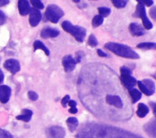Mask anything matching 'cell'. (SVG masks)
I'll list each match as a JSON object with an SVG mask.
<instances>
[{
    "label": "cell",
    "mask_w": 156,
    "mask_h": 138,
    "mask_svg": "<svg viewBox=\"0 0 156 138\" xmlns=\"http://www.w3.org/2000/svg\"><path fill=\"white\" fill-rule=\"evenodd\" d=\"M104 21L103 18L101 15H96L92 19L91 24L94 28H96L102 24Z\"/></svg>",
    "instance_id": "23"
},
{
    "label": "cell",
    "mask_w": 156,
    "mask_h": 138,
    "mask_svg": "<svg viewBox=\"0 0 156 138\" xmlns=\"http://www.w3.org/2000/svg\"><path fill=\"white\" fill-rule=\"evenodd\" d=\"M113 5L118 9L124 7L127 2V0H111Z\"/></svg>",
    "instance_id": "25"
},
{
    "label": "cell",
    "mask_w": 156,
    "mask_h": 138,
    "mask_svg": "<svg viewBox=\"0 0 156 138\" xmlns=\"http://www.w3.org/2000/svg\"><path fill=\"white\" fill-rule=\"evenodd\" d=\"M78 111V109L76 107H71L69 109H68V112L71 114H76Z\"/></svg>",
    "instance_id": "38"
},
{
    "label": "cell",
    "mask_w": 156,
    "mask_h": 138,
    "mask_svg": "<svg viewBox=\"0 0 156 138\" xmlns=\"http://www.w3.org/2000/svg\"><path fill=\"white\" fill-rule=\"evenodd\" d=\"M22 114L16 116V119L19 120H22L25 122H28L30 120L33 112L29 109H23L21 111Z\"/></svg>",
    "instance_id": "17"
},
{
    "label": "cell",
    "mask_w": 156,
    "mask_h": 138,
    "mask_svg": "<svg viewBox=\"0 0 156 138\" xmlns=\"http://www.w3.org/2000/svg\"><path fill=\"white\" fill-rule=\"evenodd\" d=\"M11 89L6 85L0 86V102L2 103H6L10 98Z\"/></svg>",
    "instance_id": "12"
},
{
    "label": "cell",
    "mask_w": 156,
    "mask_h": 138,
    "mask_svg": "<svg viewBox=\"0 0 156 138\" xmlns=\"http://www.w3.org/2000/svg\"><path fill=\"white\" fill-rule=\"evenodd\" d=\"M5 19H6L5 15L1 10H0V26L3 24L5 22Z\"/></svg>",
    "instance_id": "33"
},
{
    "label": "cell",
    "mask_w": 156,
    "mask_h": 138,
    "mask_svg": "<svg viewBox=\"0 0 156 138\" xmlns=\"http://www.w3.org/2000/svg\"><path fill=\"white\" fill-rule=\"evenodd\" d=\"M80 0H73V1L74 2H75V3H78V2H80Z\"/></svg>",
    "instance_id": "43"
},
{
    "label": "cell",
    "mask_w": 156,
    "mask_h": 138,
    "mask_svg": "<svg viewBox=\"0 0 156 138\" xmlns=\"http://www.w3.org/2000/svg\"><path fill=\"white\" fill-rule=\"evenodd\" d=\"M70 100V96L69 95H66L61 100V105L63 108H66L67 106V103L68 101Z\"/></svg>",
    "instance_id": "31"
},
{
    "label": "cell",
    "mask_w": 156,
    "mask_h": 138,
    "mask_svg": "<svg viewBox=\"0 0 156 138\" xmlns=\"http://www.w3.org/2000/svg\"><path fill=\"white\" fill-rule=\"evenodd\" d=\"M62 27L66 32L69 33L79 42H82L86 35V30L85 28L73 25L68 21H65L62 23Z\"/></svg>",
    "instance_id": "3"
},
{
    "label": "cell",
    "mask_w": 156,
    "mask_h": 138,
    "mask_svg": "<svg viewBox=\"0 0 156 138\" xmlns=\"http://www.w3.org/2000/svg\"><path fill=\"white\" fill-rule=\"evenodd\" d=\"M149 13H150V15L154 19H155V18H156V12H155V7H152L150 11H149Z\"/></svg>",
    "instance_id": "34"
},
{
    "label": "cell",
    "mask_w": 156,
    "mask_h": 138,
    "mask_svg": "<svg viewBox=\"0 0 156 138\" xmlns=\"http://www.w3.org/2000/svg\"><path fill=\"white\" fill-rule=\"evenodd\" d=\"M119 79L122 85L128 90L133 88L136 84V80L131 75L121 74Z\"/></svg>",
    "instance_id": "10"
},
{
    "label": "cell",
    "mask_w": 156,
    "mask_h": 138,
    "mask_svg": "<svg viewBox=\"0 0 156 138\" xmlns=\"http://www.w3.org/2000/svg\"><path fill=\"white\" fill-rule=\"evenodd\" d=\"M33 47H34V50L35 51L37 49H41L43 51H44V52L45 53V54L47 56H49L50 54V52L49 50L47 48V47L40 40H36L34 41V44H33Z\"/></svg>",
    "instance_id": "21"
},
{
    "label": "cell",
    "mask_w": 156,
    "mask_h": 138,
    "mask_svg": "<svg viewBox=\"0 0 156 138\" xmlns=\"http://www.w3.org/2000/svg\"><path fill=\"white\" fill-rule=\"evenodd\" d=\"M98 10L99 13L100 14L99 15H101L102 18L108 16L110 15V12H111L110 9L108 8V7H98Z\"/></svg>",
    "instance_id": "24"
},
{
    "label": "cell",
    "mask_w": 156,
    "mask_h": 138,
    "mask_svg": "<svg viewBox=\"0 0 156 138\" xmlns=\"http://www.w3.org/2000/svg\"><path fill=\"white\" fill-rule=\"evenodd\" d=\"M97 53L101 57H108V55L106 53H105L104 52H103L102 50H101L99 49H98L97 50Z\"/></svg>",
    "instance_id": "35"
},
{
    "label": "cell",
    "mask_w": 156,
    "mask_h": 138,
    "mask_svg": "<svg viewBox=\"0 0 156 138\" xmlns=\"http://www.w3.org/2000/svg\"><path fill=\"white\" fill-rule=\"evenodd\" d=\"M3 80H4V74L2 70L0 69V84L3 81Z\"/></svg>",
    "instance_id": "41"
},
{
    "label": "cell",
    "mask_w": 156,
    "mask_h": 138,
    "mask_svg": "<svg viewBox=\"0 0 156 138\" xmlns=\"http://www.w3.org/2000/svg\"><path fill=\"white\" fill-rule=\"evenodd\" d=\"M9 2V0H0V7H2L8 4Z\"/></svg>",
    "instance_id": "39"
},
{
    "label": "cell",
    "mask_w": 156,
    "mask_h": 138,
    "mask_svg": "<svg viewBox=\"0 0 156 138\" xmlns=\"http://www.w3.org/2000/svg\"><path fill=\"white\" fill-rule=\"evenodd\" d=\"M88 44L91 47H95L98 45V41L96 40V38L95 37V36L93 34H91L89 36L88 40Z\"/></svg>",
    "instance_id": "26"
},
{
    "label": "cell",
    "mask_w": 156,
    "mask_h": 138,
    "mask_svg": "<svg viewBox=\"0 0 156 138\" xmlns=\"http://www.w3.org/2000/svg\"><path fill=\"white\" fill-rule=\"evenodd\" d=\"M145 132L151 137L155 138L156 136V121L155 119H152L149 122L145 124L144 126Z\"/></svg>",
    "instance_id": "13"
},
{
    "label": "cell",
    "mask_w": 156,
    "mask_h": 138,
    "mask_svg": "<svg viewBox=\"0 0 156 138\" xmlns=\"http://www.w3.org/2000/svg\"><path fill=\"white\" fill-rule=\"evenodd\" d=\"M46 136L48 138H64L65 130L60 126H51L46 129Z\"/></svg>",
    "instance_id": "7"
},
{
    "label": "cell",
    "mask_w": 156,
    "mask_h": 138,
    "mask_svg": "<svg viewBox=\"0 0 156 138\" xmlns=\"http://www.w3.org/2000/svg\"><path fill=\"white\" fill-rule=\"evenodd\" d=\"M63 15L64 12L62 9L55 4L48 5L44 13L45 18L53 23H57Z\"/></svg>",
    "instance_id": "4"
},
{
    "label": "cell",
    "mask_w": 156,
    "mask_h": 138,
    "mask_svg": "<svg viewBox=\"0 0 156 138\" xmlns=\"http://www.w3.org/2000/svg\"><path fill=\"white\" fill-rule=\"evenodd\" d=\"M149 109L146 105H145L143 103H140L138 105L137 111L136 113L139 117L140 118L144 117L149 113Z\"/></svg>",
    "instance_id": "18"
},
{
    "label": "cell",
    "mask_w": 156,
    "mask_h": 138,
    "mask_svg": "<svg viewBox=\"0 0 156 138\" xmlns=\"http://www.w3.org/2000/svg\"><path fill=\"white\" fill-rule=\"evenodd\" d=\"M129 29L131 35L133 36H139L144 34V30L141 25L135 22L131 23L129 25Z\"/></svg>",
    "instance_id": "15"
},
{
    "label": "cell",
    "mask_w": 156,
    "mask_h": 138,
    "mask_svg": "<svg viewBox=\"0 0 156 138\" xmlns=\"http://www.w3.org/2000/svg\"><path fill=\"white\" fill-rule=\"evenodd\" d=\"M41 19L40 10L36 8H32L29 12V23L32 27L37 26Z\"/></svg>",
    "instance_id": "11"
},
{
    "label": "cell",
    "mask_w": 156,
    "mask_h": 138,
    "mask_svg": "<svg viewBox=\"0 0 156 138\" xmlns=\"http://www.w3.org/2000/svg\"><path fill=\"white\" fill-rule=\"evenodd\" d=\"M137 84L140 91L146 95H152L155 92V83L150 79H144L141 81H138Z\"/></svg>",
    "instance_id": "6"
},
{
    "label": "cell",
    "mask_w": 156,
    "mask_h": 138,
    "mask_svg": "<svg viewBox=\"0 0 156 138\" xmlns=\"http://www.w3.org/2000/svg\"><path fill=\"white\" fill-rule=\"evenodd\" d=\"M4 67L12 74H15L20 70V64L19 61L12 58L7 60L4 63Z\"/></svg>",
    "instance_id": "9"
},
{
    "label": "cell",
    "mask_w": 156,
    "mask_h": 138,
    "mask_svg": "<svg viewBox=\"0 0 156 138\" xmlns=\"http://www.w3.org/2000/svg\"><path fill=\"white\" fill-rule=\"evenodd\" d=\"M60 33L59 30L56 29L47 27L44 28L40 33V35L43 38H54L57 36Z\"/></svg>",
    "instance_id": "14"
},
{
    "label": "cell",
    "mask_w": 156,
    "mask_h": 138,
    "mask_svg": "<svg viewBox=\"0 0 156 138\" xmlns=\"http://www.w3.org/2000/svg\"><path fill=\"white\" fill-rule=\"evenodd\" d=\"M129 91V94L131 98V103L132 104L135 103L141 98V93L138 89L135 88H132Z\"/></svg>",
    "instance_id": "19"
},
{
    "label": "cell",
    "mask_w": 156,
    "mask_h": 138,
    "mask_svg": "<svg viewBox=\"0 0 156 138\" xmlns=\"http://www.w3.org/2000/svg\"><path fill=\"white\" fill-rule=\"evenodd\" d=\"M133 16L134 17L140 18L142 19L143 24L145 29L149 30L152 28L153 27L152 23L149 21V19L146 16L145 7L144 5L138 3V4L136 7V10Z\"/></svg>",
    "instance_id": "5"
},
{
    "label": "cell",
    "mask_w": 156,
    "mask_h": 138,
    "mask_svg": "<svg viewBox=\"0 0 156 138\" xmlns=\"http://www.w3.org/2000/svg\"><path fill=\"white\" fill-rule=\"evenodd\" d=\"M8 133L4 131H0V138H6Z\"/></svg>",
    "instance_id": "40"
},
{
    "label": "cell",
    "mask_w": 156,
    "mask_h": 138,
    "mask_svg": "<svg viewBox=\"0 0 156 138\" xmlns=\"http://www.w3.org/2000/svg\"><path fill=\"white\" fill-rule=\"evenodd\" d=\"M76 138H144L126 129L96 122L82 125Z\"/></svg>",
    "instance_id": "1"
},
{
    "label": "cell",
    "mask_w": 156,
    "mask_h": 138,
    "mask_svg": "<svg viewBox=\"0 0 156 138\" xmlns=\"http://www.w3.org/2000/svg\"><path fill=\"white\" fill-rule=\"evenodd\" d=\"M32 5L37 9H43L44 8V5L41 1V0H30Z\"/></svg>",
    "instance_id": "27"
},
{
    "label": "cell",
    "mask_w": 156,
    "mask_h": 138,
    "mask_svg": "<svg viewBox=\"0 0 156 138\" xmlns=\"http://www.w3.org/2000/svg\"><path fill=\"white\" fill-rule=\"evenodd\" d=\"M120 73H121V74L131 75L132 74V71L128 67L123 66H121L120 67Z\"/></svg>",
    "instance_id": "29"
},
{
    "label": "cell",
    "mask_w": 156,
    "mask_h": 138,
    "mask_svg": "<svg viewBox=\"0 0 156 138\" xmlns=\"http://www.w3.org/2000/svg\"><path fill=\"white\" fill-rule=\"evenodd\" d=\"M136 47L141 49H155L156 48V44L151 42L140 43L137 44Z\"/></svg>",
    "instance_id": "22"
},
{
    "label": "cell",
    "mask_w": 156,
    "mask_h": 138,
    "mask_svg": "<svg viewBox=\"0 0 156 138\" xmlns=\"http://www.w3.org/2000/svg\"><path fill=\"white\" fill-rule=\"evenodd\" d=\"M67 104L70 107H76V105H77L76 102L74 100H69Z\"/></svg>",
    "instance_id": "37"
},
{
    "label": "cell",
    "mask_w": 156,
    "mask_h": 138,
    "mask_svg": "<svg viewBox=\"0 0 156 138\" xmlns=\"http://www.w3.org/2000/svg\"><path fill=\"white\" fill-rule=\"evenodd\" d=\"M84 56V53L82 51H77L76 52V58H75V60L76 61L77 63H80L81 61V60L82 59V58Z\"/></svg>",
    "instance_id": "30"
},
{
    "label": "cell",
    "mask_w": 156,
    "mask_h": 138,
    "mask_svg": "<svg viewBox=\"0 0 156 138\" xmlns=\"http://www.w3.org/2000/svg\"><path fill=\"white\" fill-rule=\"evenodd\" d=\"M18 7L20 13L23 16L27 15L30 10V5L27 0H19L18 2Z\"/></svg>",
    "instance_id": "16"
},
{
    "label": "cell",
    "mask_w": 156,
    "mask_h": 138,
    "mask_svg": "<svg viewBox=\"0 0 156 138\" xmlns=\"http://www.w3.org/2000/svg\"><path fill=\"white\" fill-rule=\"evenodd\" d=\"M104 47L119 57L130 59H138L140 58L139 55L127 45L118 43L108 42L105 44Z\"/></svg>",
    "instance_id": "2"
},
{
    "label": "cell",
    "mask_w": 156,
    "mask_h": 138,
    "mask_svg": "<svg viewBox=\"0 0 156 138\" xmlns=\"http://www.w3.org/2000/svg\"><path fill=\"white\" fill-rule=\"evenodd\" d=\"M149 105H150V106L151 107V108L152 109L154 114L155 116V114H156V104H155V103L154 102H150Z\"/></svg>",
    "instance_id": "36"
},
{
    "label": "cell",
    "mask_w": 156,
    "mask_h": 138,
    "mask_svg": "<svg viewBox=\"0 0 156 138\" xmlns=\"http://www.w3.org/2000/svg\"><path fill=\"white\" fill-rule=\"evenodd\" d=\"M27 95H28L29 98L32 101H36L38 98V94L35 92L32 91H29L27 93Z\"/></svg>",
    "instance_id": "28"
},
{
    "label": "cell",
    "mask_w": 156,
    "mask_h": 138,
    "mask_svg": "<svg viewBox=\"0 0 156 138\" xmlns=\"http://www.w3.org/2000/svg\"><path fill=\"white\" fill-rule=\"evenodd\" d=\"M6 138H13L9 133H8L7 134V136H6Z\"/></svg>",
    "instance_id": "42"
},
{
    "label": "cell",
    "mask_w": 156,
    "mask_h": 138,
    "mask_svg": "<svg viewBox=\"0 0 156 138\" xmlns=\"http://www.w3.org/2000/svg\"><path fill=\"white\" fill-rule=\"evenodd\" d=\"M62 63L64 70L66 72H70L73 71L75 69L77 64L75 59L73 58L71 55H68L63 57L62 60Z\"/></svg>",
    "instance_id": "8"
},
{
    "label": "cell",
    "mask_w": 156,
    "mask_h": 138,
    "mask_svg": "<svg viewBox=\"0 0 156 138\" xmlns=\"http://www.w3.org/2000/svg\"><path fill=\"white\" fill-rule=\"evenodd\" d=\"M136 1L137 2H138V3L144 5H146L147 7L152 5L154 3L152 0H136Z\"/></svg>",
    "instance_id": "32"
},
{
    "label": "cell",
    "mask_w": 156,
    "mask_h": 138,
    "mask_svg": "<svg viewBox=\"0 0 156 138\" xmlns=\"http://www.w3.org/2000/svg\"><path fill=\"white\" fill-rule=\"evenodd\" d=\"M67 126L71 132H74L79 125L78 120L74 117H68L66 120Z\"/></svg>",
    "instance_id": "20"
}]
</instances>
